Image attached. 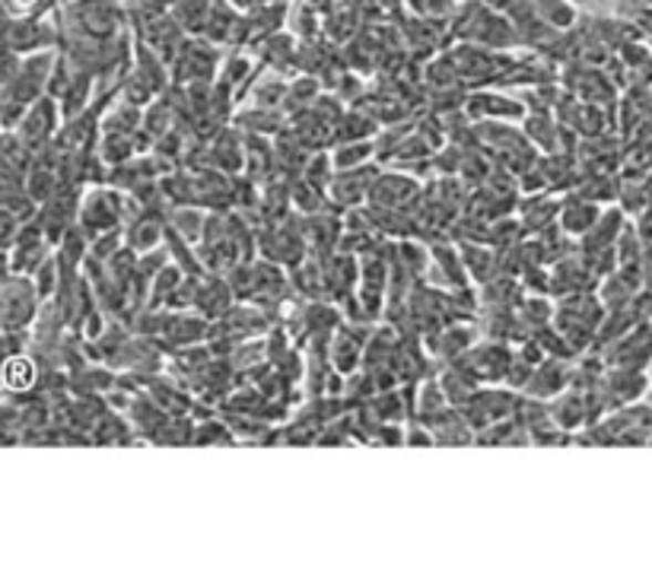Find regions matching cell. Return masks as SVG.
Here are the masks:
<instances>
[{"label": "cell", "mask_w": 652, "mask_h": 575, "mask_svg": "<svg viewBox=\"0 0 652 575\" xmlns=\"http://www.w3.org/2000/svg\"><path fill=\"white\" fill-rule=\"evenodd\" d=\"M579 3H586V0H579Z\"/></svg>", "instance_id": "cell-1"}]
</instances>
